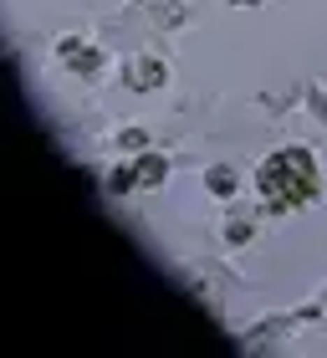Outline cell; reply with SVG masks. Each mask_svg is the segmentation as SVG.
<instances>
[{
    "instance_id": "6da1fadb",
    "label": "cell",
    "mask_w": 327,
    "mask_h": 358,
    "mask_svg": "<svg viewBox=\"0 0 327 358\" xmlns=\"http://www.w3.org/2000/svg\"><path fill=\"white\" fill-rule=\"evenodd\" d=\"M251 185L261 194V205L271 215H291V210H307L317 205L322 194V169H317V154L307 143H286V149H271L261 154V164L251 174Z\"/></svg>"
},
{
    "instance_id": "7a4b0ae2",
    "label": "cell",
    "mask_w": 327,
    "mask_h": 358,
    "mask_svg": "<svg viewBox=\"0 0 327 358\" xmlns=\"http://www.w3.org/2000/svg\"><path fill=\"white\" fill-rule=\"evenodd\" d=\"M164 179H169L164 154H138V185H164Z\"/></svg>"
},
{
    "instance_id": "3957f363",
    "label": "cell",
    "mask_w": 327,
    "mask_h": 358,
    "mask_svg": "<svg viewBox=\"0 0 327 358\" xmlns=\"http://www.w3.org/2000/svg\"><path fill=\"white\" fill-rule=\"evenodd\" d=\"M205 185L220 194V200H231L235 194V169H225V164H215V169H205Z\"/></svg>"
},
{
    "instance_id": "277c9868",
    "label": "cell",
    "mask_w": 327,
    "mask_h": 358,
    "mask_svg": "<svg viewBox=\"0 0 327 358\" xmlns=\"http://www.w3.org/2000/svg\"><path fill=\"white\" fill-rule=\"evenodd\" d=\"M133 72H138V77H128V83H133L138 92H149V87H159V83H164V77H159V62H138Z\"/></svg>"
},
{
    "instance_id": "5b68a950",
    "label": "cell",
    "mask_w": 327,
    "mask_h": 358,
    "mask_svg": "<svg viewBox=\"0 0 327 358\" xmlns=\"http://www.w3.org/2000/svg\"><path fill=\"white\" fill-rule=\"evenodd\" d=\"M225 241H231V246H245V241H251V225L231 220V225H225Z\"/></svg>"
},
{
    "instance_id": "8992f818",
    "label": "cell",
    "mask_w": 327,
    "mask_h": 358,
    "mask_svg": "<svg viewBox=\"0 0 327 358\" xmlns=\"http://www.w3.org/2000/svg\"><path fill=\"white\" fill-rule=\"evenodd\" d=\"M231 6H240V0H231ZM245 6H251V0H245Z\"/></svg>"
}]
</instances>
